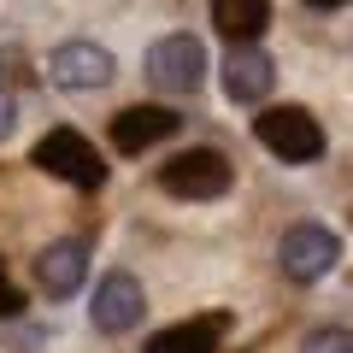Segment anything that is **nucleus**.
Masks as SVG:
<instances>
[{"instance_id":"f257e3e1","label":"nucleus","mask_w":353,"mask_h":353,"mask_svg":"<svg viewBox=\"0 0 353 353\" xmlns=\"http://www.w3.org/2000/svg\"><path fill=\"white\" fill-rule=\"evenodd\" d=\"M253 136H259L265 153H277L283 165H312L324 153V124L306 106H265L253 118Z\"/></svg>"},{"instance_id":"f03ea898","label":"nucleus","mask_w":353,"mask_h":353,"mask_svg":"<svg viewBox=\"0 0 353 353\" xmlns=\"http://www.w3.org/2000/svg\"><path fill=\"white\" fill-rule=\"evenodd\" d=\"M230 183H236V165L218 148H189L159 165V189L176 201H218V194H230Z\"/></svg>"},{"instance_id":"7ed1b4c3","label":"nucleus","mask_w":353,"mask_h":353,"mask_svg":"<svg viewBox=\"0 0 353 353\" xmlns=\"http://www.w3.org/2000/svg\"><path fill=\"white\" fill-rule=\"evenodd\" d=\"M30 159H36L48 176L71 183V189H101V183H106V159L94 153V141L77 136V130H48Z\"/></svg>"},{"instance_id":"20e7f679","label":"nucleus","mask_w":353,"mask_h":353,"mask_svg":"<svg viewBox=\"0 0 353 353\" xmlns=\"http://www.w3.org/2000/svg\"><path fill=\"white\" fill-rule=\"evenodd\" d=\"M148 77L165 88V94H194L206 77V48L189 36V30H176V36H159L148 48Z\"/></svg>"},{"instance_id":"39448f33","label":"nucleus","mask_w":353,"mask_h":353,"mask_svg":"<svg viewBox=\"0 0 353 353\" xmlns=\"http://www.w3.org/2000/svg\"><path fill=\"white\" fill-rule=\"evenodd\" d=\"M336 259H341V241L330 236L324 224H294L289 236L277 241V265H283V277H289V283H318V277H330Z\"/></svg>"},{"instance_id":"423d86ee","label":"nucleus","mask_w":353,"mask_h":353,"mask_svg":"<svg viewBox=\"0 0 353 353\" xmlns=\"http://www.w3.org/2000/svg\"><path fill=\"white\" fill-rule=\"evenodd\" d=\"M141 312H148V294H141V283L130 277V271H106L101 289H94V306H88L94 330H101V336H130V330L141 324Z\"/></svg>"},{"instance_id":"0eeeda50","label":"nucleus","mask_w":353,"mask_h":353,"mask_svg":"<svg viewBox=\"0 0 353 353\" xmlns=\"http://www.w3.org/2000/svg\"><path fill=\"white\" fill-rule=\"evenodd\" d=\"M48 77L59 88H106L118 77V59L101 41H65V48L48 53Z\"/></svg>"},{"instance_id":"6e6552de","label":"nucleus","mask_w":353,"mask_h":353,"mask_svg":"<svg viewBox=\"0 0 353 353\" xmlns=\"http://www.w3.org/2000/svg\"><path fill=\"white\" fill-rule=\"evenodd\" d=\"M88 277V241L65 236V241H48V248L36 253V283L48 301H65V294H77Z\"/></svg>"},{"instance_id":"1a4fd4ad","label":"nucleus","mask_w":353,"mask_h":353,"mask_svg":"<svg viewBox=\"0 0 353 353\" xmlns=\"http://www.w3.org/2000/svg\"><path fill=\"white\" fill-rule=\"evenodd\" d=\"M271 83H277V65H271V53H265L259 41L230 48V59H224V94H230V101L253 106V101L271 94Z\"/></svg>"},{"instance_id":"9d476101","label":"nucleus","mask_w":353,"mask_h":353,"mask_svg":"<svg viewBox=\"0 0 353 353\" xmlns=\"http://www.w3.org/2000/svg\"><path fill=\"white\" fill-rule=\"evenodd\" d=\"M224 336H230V312H201V318H183V324H165L148 341V353H218Z\"/></svg>"},{"instance_id":"9b49d317","label":"nucleus","mask_w":353,"mask_h":353,"mask_svg":"<svg viewBox=\"0 0 353 353\" xmlns=\"http://www.w3.org/2000/svg\"><path fill=\"white\" fill-rule=\"evenodd\" d=\"M176 124H183V118H176L171 106H124V112L112 118V148L118 153H141V148H153V141L176 136Z\"/></svg>"},{"instance_id":"f8f14e48","label":"nucleus","mask_w":353,"mask_h":353,"mask_svg":"<svg viewBox=\"0 0 353 353\" xmlns=\"http://www.w3.org/2000/svg\"><path fill=\"white\" fill-rule=\"evenodd\" d=\"M212 24L218 36H230V48H248L271 24V0H212Z\"/></svg>"},{"instance_id":"ddd939ff","label":"nucleus","mask_w":353,"mask_h":353,"mask_svg":"<svg viewBox=\"0 0 353 353\" xmlns=\"http://www.w3.org/2000/svg\"><path fill=\"white\" fill-rule=\"evenodd\" d=\"M301 353H353V336H347V330H312V336H306L301 341Z\"/></svg>"},{"instance_id":"4468645a","label":"nucleus","mask_w":353,"mask_h":353,"mask_svg":"<svg viewBox=\"0 0 353 353\" xmlns=\"http://www.w3.org/2000/svg\"><path fill=\"white\" fill-rule=\"evenodd\" d=\"M24 312V294H18V283L6 277V265H0V318H18Z\"/></svg>"},{"instance_id":"2eb2a0df","label":"nucleus","mask_w":353,"mask_h":353,"mask_svg":"<svg viewBox=\"0 0 353 353\" xmlns=\"http://www.w3.org/2000/svg\"><path fill=\"white\" fill-rule=\"evenodd\" d=\"M6 130H12V94L0 88V136H6Z\"/></svg>"},{"instance_id":"dca6fc26","label":"nucleus","mask_w":353,"mask_h":353,"mask_svg":"<svg viewBox=\"0 0 353 353\" xmlns=\"http://www.w3.org/2000/svg\"><path fill=\"white\" fill-rule=\"evenodd\" d=\"M306 6H318V12H336V6H347V0H306Z\"/></svg>"}]
</instances>
